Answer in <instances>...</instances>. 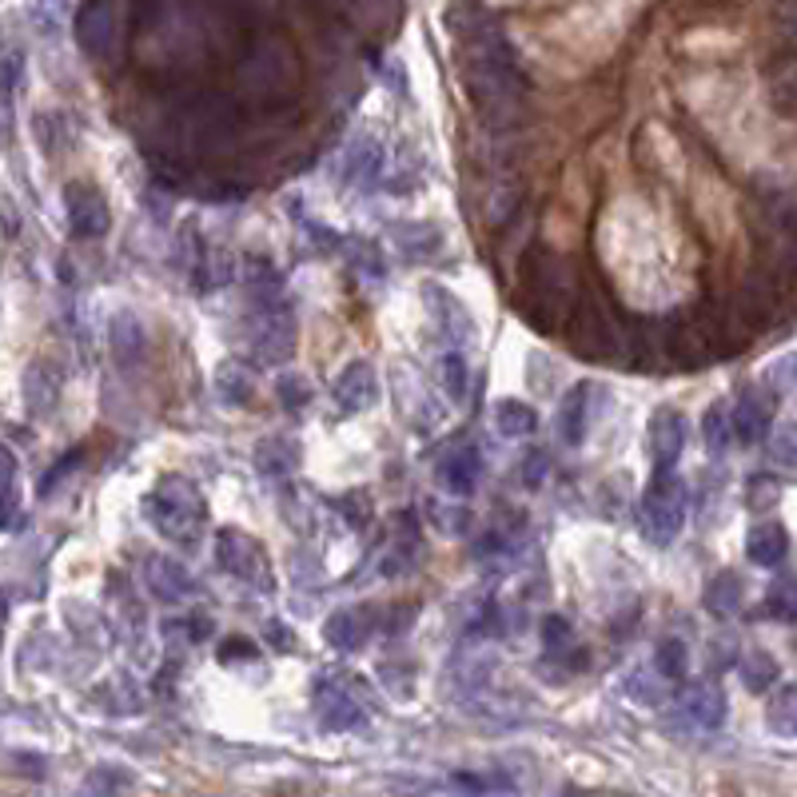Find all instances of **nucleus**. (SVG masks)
I'll list each match as a JSON object with an SVG mask.
<instances>
[{"label":"nucleus","instance_id":"a211bd4d","mask_svg":"<svg viewBox=\"0 0 797 797\" xmlns=\"http://www.w3.org/2000/svg\"><path fill=\"white\" fill-rule=\"evenodd\" d=\"M380 168H383V148L371 140V136H360V140L347 148V156H343V180L360 184V188L380 180Z\"/></svg>","mask_w":797,"mask_h":797},{"label":"nucleus","instance_id":"c85d7f7f","mask_svg":"<svg viewBox=\"0 0 797 797\" xmlns=\"http://www.w3.org/2000/svg\"><path fill=\"white\" fill-rule=\"evenodd\" d=\"M766 726L778 738H794L797 734V686H781L766 706Z\"/></svg>","mask_w":797,"mask_h":797},{"label":"nucleus","instance_id":"e433bc0d","mask_svg":"<svg viewBox=\"0 0 797 797\" xmlns=\"http://www.w3.org/2000/svg\"><path fill=\"white\" fill-rule=\"evenodd\" d=\"M471 511L466 506H435V527L446 534V539H459V534L471 531Z\"/></svg>","mask_w":797,"mask_h":797},{"label":"nucleus","instance_id":"58836bf2","mask_svg":"<svg viewBox=\"0 0 797 797\" xmlns=\"http://www.w3.org/2000/svg\"><path fill=\"white\" fill-rule=\"evenodd\" d=\"M164 634L168 638H188V646L191 642H204V638H211V622L208 618H184V622H164Z\"/></svg>","mask_w":797,"mask_h":797},{"label":"nucleus","instance_id":"de8ad7c7","mask_svg":"<svg viewBox=\"0 0 797 797\" xmlns=\"http://www.w3.org/2000/svg\"><path fill=\"white\" fill-rule=\"evenodd\" d=\"M17 72H20V57L9 52V60H4V92L9 96H12V88H17Z\"/></svg>","mask_w":797,"mask_h":797},{"label":"nucleus","instance_id":"4be33fe9","mask_svg":"<svg viewBox=\"0 0 797 797\" xmlns=\"http://www.w3.org/2000/svg\"><path fill=\"white\" fill-rule=\"evenodd\" d=\"M112 352L124 363H140L148 352V335H144V323L132 312H116L112 315Z\"/></svg>","mask_w":797,"mask_h":797},{"label":"nucleus","instance_id":"37998d69","mask_svg":"<svg viewBox=\"0 0 797 797\" xmlns=\"http://www.w3.org/2000/svg\"><path fill=\"white\" fill-rule=\"evenodd\" d=\"M77 463H80V451H68L65 463H57V466H52V471L45 475V483H40V494H52V491H57V483H60V479H68V471H72Z\"/></svg>","mask_w":797,"mask_h":797},{"label":"nucleus","instance_id":"cd10ccee","mask_svg":"<svg viewBox=\"0 0 797 797\" xmlns=\"http://www.w3.org/2000/svg\"><path fill=\"white\" fill-rule=\"evenodd\" d=\"M395 239L411 259H431L443 247V236L431 224H395Z\"/></svg>","mask_w":797,"mask_h":797},{"label":"nucleus","instance_id":"412c9836","mask_svg":"<svg viewBox=\"0 0 797 797\" xmlns=\"http://www.w3.org/2000/svg\"><path fill=\"white\" fill-rule=\"evenodd\" d=\"M57 398H60V371H52L48 363H32L29 375H24V403L37 415H52Z\"/></svg>","mask_w":797,"mask_h":797},{"label":"nucleus","instance_id":"c756f323","mask_svg":"<svg viewBox=\"0 0 797 797\" xmlns=\"http://www.w3.org/2000/svg\"><path fill=\"white\" fill-rule=\"evenodd\" d=\"M738 675H741V686H746L750 693H766L769 686L778 682V662H774L769 655H761V650H754V655L741 658Z\"/></svg>","mask_w":797,"mask_h":797},{"label":"nucleus","instance_id":"4468645a","mask_svg":"<svg viewBox=\"0 0 797 797\" xmlns=\"http://www.w3.org/2000/svg\"><path fill=\"white\" fill-rule=\"evenodd\" d=\"M77 37H80V48H85L88 57L105 60L108 52H112V45H116V17H112V9H108L105 0H96V4H88V9L80 12Z\"/></svg>","mask_w":797,"mask_h":797},{"label":"nucleus","instance_id":"c03bdc74","mask_svg":"<svg viewBox=\"0 0 797 797\" xmlns=\"http://www.w3.org/2000/svg\"><path fill=\"white\" fill-rule=\"evenodd\" d=\"M236 658H256V642H247V638H228V642L219 646V662H236Z\"/></svg>","mask_w":797,"mask_h":797},{"label":"nucleus","instance_id":"473e14b6","mask_svg":"<svg viewBox=\"0 0 797 797\" xmlns=\"http://www.w3.org/2000/svg\"><path fill=\"white\" fill-rule=\"evenodd\" d=\"M276 395H279V403H284L287 411H304L307 403H312L315 387L304 380V375H295V371H287V375H279Z\"/></svg>","mask_w":797,"mask_h":797},{"label":"nucleus","instance_id":"20e7f679","mask_svg":"<svg viewBox=\"0 0 797 797\" xmlns=\"http://www.w3.org/2000/svg\"><path fill=\"white\" fill-rule=\"evenodd\" d=\"M216 562L219 570H228L232 579L239 582H256L259 590H272V567H267V554L252 534L244 531H219L216 539Z\"/></svg>","mask_w":797,"mask_h":797},{"label":"nucleus","instance_id":"4c0bfd02","mask_svg":"<svg viewBox=\"0 0 797 797\" xmlns=\"http://www.w3.org/2000/svg\"><path fill=\"white\" fill-rule=\"evenodd\" d=\"M347 259H352V267H360V272H367V276H383V264L380 256H375V247L367 244V239H347Z\"/></svg>","mask_w":797,"mask_h":797},{"label":"nucleus","instance_id":"7c9ffc66","mask_svg":"<svg viewBox=\"0 0 797 797\" xmlns=\"http://www.w3.org/2000/svg\"><path fill=\"white\" fill-rule=\"evenodd\" d=\"M655 666L666 682H686V675H690V650H686L682 638H666V642L658 646Z\"/></svg>","mask_w":797,"mask_h":797},{"label":"nucleus","instance_id":"39448f33","mask_svg":"<svg viewBox=\"0 0 797 797\" xmlns=\"http://www.w3.org/2000/svg\"><path fill=\"white\" fill-rule=\"evenodd\" d=\"M256 323H252V352L259 363H279L292 355L295 347V319L287 304H267V307H252Z\"/></svg>","mask_w":797,"mask_h":797},{"label":"nucleus","instance_id":"6e6552de","mask_svg":"<svg viewBox=\"0 0 797 797\" xmlns=\"http://www.w3.org/2000/svg\"><path fill=\"white\" fill-rule=\"evenodd\" d=\"M646 446H650V463L655 471H675L686 446V419L675 407H658L646 431Z\"/></svg>","mask_w":797,"mask_h":797},{"label":"nucleus","instance_id":"dca6fc26","mask_svg":"<svg viewBox=\"0 0 797 797\" xmlns=\"http://www.w3.org/2000/svg\"><path fill=\"white\" fill-rule=\"evenodd\" d=\"M148 590L156 594V602L176 607V602H184V598L196 590V582H191V574L180 562L160 554V559H148Z\"/></svg>","mask_w":797,"mask_h":797},{"label":"nucleus","instance_id":"7ed1b4c3","mask_svg":"<svg viewBox=\"0 0 797 797\" xmlns=\"http://www.w3.org/2000/svg\"><path fill=\"white\" fill-rule=\"evenodd\" d=\"M312 702H315V718L327 726V730H360L363 726V706L352 693V686L343 682L335 670H323L312 682Z\"/></svg>","mask_w":797,"mask_h":797},{"label":"nucleus","instance_id":"f257e3e1","mask_svg":"<svg viewBox=\"0 0 797 797\" xmlns=\"http://www.w3.org/2000/svg\"><path fill=\"white\" fill-rule=\"evenodd\" d=\"M144 519L171 542H196L208 519V506L184 475H164L144 494Z\"/></svg>","mask_w":797,"mask_h":797},{"label":"nucleus","instance_id":"393cba45","mask_svg":"<svg viewBox=\"0 0 797 797\" xmlns=\"http://www.w3.org/2000/svg\"><path fill=\"white\" fill-rule=\"evenodd\" d=\"M766 92L778 112L797 116V60H778V65L769 68Z\"/></svg>","mask_w":797,"mask_h":797},{"label":"nucleus","instance_id":"2f4dec72","mask_svg":"<svg viewBox=\"0 0 797 797\" xmlns=\"http://www.w3.org/2000/svg\"><path fill=\"white\" fill-rule=\"evenodd\" d=\"M766 614L781 618V622H797V574L774 579V587L766 594Z\"/></svg>","mask_w":797,"mask_h":797},{"label":"nucleus","instance_id":"f704fd0d","mask_svg":"<svg viewBox=\"0 0 797 797\" xmlns=\"http://www.w3.org/2000/svg\"><path fill=\"white\" fill-rule=\"evenodd\" d=\"M542 646H547V655H567L570 646H574V630L562 614H547L542 618Z\"/></svg>","mask_w":797,"mask_h":797},{"label":"nucleus","instance_id":"6ab92c4d","mask_svg":"<svg viewBox=\"0 0 797 797\" xmlns=\"http://www.w3.org/2000/svg\"><path fill=\"white\" fill-rule=\"evenodd\" d=\"M256 466L264 471L267 479H287L295 475V466H299V443L284 435H267L264 443L256 446Z\"/></svg>","mask_w":797,"mask_h":797},{"label":"nucleus","instance_id":"a19ab883","mask_svg":"<svg viewBox=\"0 0 797 797\" xmlns=\"http://www.w3.org/2000/svg\"><path fill=\"white\" fill-rule=\"evenodd\" d=\"M774 459H778L781 466H794L797 471V423L778 431V439H774Z\"/></svg>","mask_w":797,"mask_h":797},{"label":"nucleus","instance_id":"9b49d317","mask_svg":"<svg viewBox=\"0 0 797 797\" xmlns=\"http://www.w3.org/2000/svg\"><path fill=\"white\" fill-rule=\"evenodd\" d=\"M435 479H439V486H443V491L459 494V499L475 494L479 491V479H483V459H479V446H471V443L451 446V451L439 459Z\"/></svg>","mask_w":797,"mask_h":797},{"label":"nucleus","instance_id":"49530a36","mask_svg":"<svg viewBox=\"0 0 797 797\" xmlns=\"http://www.w3.org/2000/svg\"><path fill=\"white\" fill-rule=\"evenodd\" d=\"M766 494L769 503H778V486H774V479H750V506H758V499Z\"/></svg>","mask_w":797,"mask_h":797},{"label":"nucleus","instance_id":"79ce46f5","mask_svg":"<svg viewBox=\"0 0 797 797\" xmlns=\"http://www.w3.org/2000/svg\"><path fill=\"white\" fill-rule=\"evenodd\" d=\"M340 506H343V511H352V514H343V519L352 522L355 531H360V527H367V519H371V503H367V494L352 491V494H347V499H340Z\"/></svg>","mask_w":797,"mask_h":797},{"label":"nucleus","instance_id":"ddd939ff","mask_svg":"<svg viewBox=\"0 0 797 797\" xmlns=\"http://www.w3.org/2000/svg\"><path fill=\"white\" fill-rule=\"evenodd\" d=\"M375 630H380V614H371L367 607L335 610V614L323 622V638H327L335 650H360Z\"/></svg>","mask_w":797,"mask_h":797},{"label":"nucleus","instance_id":"aec40b11","mask_svg":"<svg viewBox=\"0 0 797 797\" xmlns=\"http://www.w3.org/2000/svg\"><path fill=\"white\" fill-rule=\"evenodd\" d=\"M686 714L698 730H718L721 718H726V693L721 686L714 682H698L690 693H686Z\"/></svg>","mask_w":797,"mask_h":797},{"label":"nucleus","instance_id":"a878e982","mask_svg":"<svg viewBox=\"0 0 797 797\" xmlns=\"http://www.w3.org/2000/svg\"><path fill=\"white\" fill-rule=\"evenodd\" d=\"M494 427H499V435H506V439L534 435L539 415H534L527 403H519V398H499V403H494Z\"/></svg>","mask_w":797,"mask_h":797},{"label":"nucleus","instance_id":"423d86ee","mask_svg":"<svg viewBox=\"0 0 797 797\" xmlns=\"http://www.w3.org/2000/svg\"><path fill=\"white\" fill-rule=\"evenodd\" d=\"M65 216L68 228L77 239H100L112 228V211H108V199L100 196V188L85 180H72L65 188Z\"/></svg>","mask_w":797,"mask_h":797},{"label":"nucleus","instance_id":"b1692460","mask_svg":"<svg viewBox=\"0 0 797 797\" xmlns=\"http://www.w3.org/2000/svg\"><path fill=\"white\" fill-rule=\"evenodd\" d=\"M702 435H706V446H710L714 455H726V451H730V443L738 439V427H734V407L726 403V398H718V403L706 407Z\"/></svg>","mask_w":797,"mask_h":797},{"label":"nucleus","instance_id":"f3484780","mask_svg":"<svg viewBox=\"0 0 797 797\" xmlns=\"http://www.w3.org/2000/svg\"><path fill=\"white\" fill-rule=\"evenodd\" d=\"M746 554H750V562L761 570L781 567L789 554V534L781 531L778 522H758L750 531V539H746Z\"/></svg>","mask_w":797,"mask_h":797},{"label":"nucleus","instance_id":"9d476101","mask_svg":"<svg viewBox=\"0 0 797 797\" xmlns=\"http://www.w3.org/2000/svg\"><path fill=\"white\" fill-rule=\"evenodd\" d=\"M423 299H427L431 315L439 319V332H443V340L451 343V347H466V343H475V319H471V312H466V307L459 304L446 287L427 284L423 287Z\"/></svg>","mask_w":797,"mask_h":797},{"label":"nucleus","instance_id":"72a5a7b5","mask_svg":"<svg viewBox=\"0 0 797 797\" xmlns=\"http://www.w3.org/2000/svg\"><path fill=\"white\" fill-rule=\"evenodd\" d=\"M439 375H443V387H446V395L455 398H466V360H463V352L459 347H451V352L443 355V367H439Z\"/></svg>","mask_w":797,"mask_h":797},{"label":"nucleus","instance_id":"5701e85b","mask_svg":"<svg viewBox=\"0 0 797 797\" xmlns=\"http://www.w3.org/2000/svg\"><path fill=\"white\" fill-rule=\"evenodd\" d=\"M702 607L710 610L714 618L738 614V607H741V579L734 574V570H721V574H714L710 587L702 590Z\"/></svg>","mask_w":797,"mask_h":797},{"label":"nucleus","instance_id":"bb28decb","mask_svg":"<svg viewBox=\"0 0 797 797\" xmlns=\"http://www.w3.org/2000/svg\"><path fill=\"white\" fill-rule=\"evenodd\" d=\"M216 395L219 403H228V407H244L256 398V387H252V375H247L244 363H224L216 371Z\"/></svg>","mask_w":797,"mask_h":797},{"label":"nucleus","instance_id":"c9c22d12","mask_svg":"<svg viewBox=\"0 0 797 797\" xmlns=\"http://www.w3.org/2000/svg\"><path fill=\"white\" fill-rule=\"evenodd\" d=\"M0 463H4V527H17V514H20V486H17V459H12V451H4L0 455Z\"/></svg>","mask_w":797,"mask_h":797},{"label":"nucleus","instance_id":"ea45409f","mask_svg":"<svg viewBox=\"0 0 797 797\" xmlns=\"http://www.w3.org/2000/svg\"><path fill=\"white\" fill-rule=\"evenodd\" d=\"M547 471H551V455H547L542 446H531V455H527V463H522V483L539 486L542 479H547Z\"/></svg>","mask_w":797,"mask_h":797},{"label":"nucleus","instance_id":"a18cd8bd","mask_svg":"<svg viewBox=\"0 0 797 797\" xmlns=\"http://www.w3.org/2000/svg\"><path fill=\"white\" fill-rule=\"evenodd\" d=\"M267 638H272L276 650H295V634H292V627H284V622H267Z\"/></svg>","mask_w":797,"mask_h":797},{"label":"nucleus","instance_id":"1a4fd4ad","mask_svg":"<svg viewBox=\"0 0 797 797\" xmlns=\"http://www.w3.org/2000/svg\"><path fill=\"white\" fill-rule=\"evenodd\" d=\"M734 427H738V443L758 446L774 427V395L758 383H750L734 403Z\"/></svg>","mask_w":797,"mask_h":797},{"label":"nucleus","instance_id":"2eb2a0df","mask_svg":"<svg viewBox=\"0 0 797 797\" xmlns=\"http://www.w3.org/2000/svg\"><path fill=\"white\" fill-rule=\"evenodd\" d=\"M590 398H594V383H574L570 395L559 407V439L567 446H582L590 431Z\"/></svg>","mask_w":797,"mask_h":797},{"label":"nucleus","instance_id":"f8f14e48","mask_svg":"<svg viewBox=\"0 0 797 797\" xmlns=\"http://www.w3.org/2000/svg\"><path fill=\"white\" fill-rule=\"evenodd\" d=\"M375 398H380V380H375V371L371 363L355 360L340 371V380H335V403L340 411L347 415H360V411L375 407Z\"/></svg>","mask_w":797,"mask_h":797},{"label":"nucleus","instance_id":"f03ea898","mask_svg":"<svg viewBox=\"0 0 797 797\" xmlns=\"http://www.w3.org/2000/svg\"><path fill=\"white\" fill-rule=\"evenodd\" d=\"M638 522L655 547H670L678 539L686 522V483L675 471H655L642 503H638Z\"/></svg>","mask_w":797,"mask_h":797},{"label":"nucleus","instance_id":"0eeeda50","mask_svg":"<svg viewBox=\"0 0 797 797\" xmlns=\"http://www.w3.org/2000/svg\"><path fill=\"white\" fill-rule=\"evenodd\" d=\"M292 60L284 57V48L267 45V48H256L252 57H247V65L239 68V85H244L247 96H284V72H292Z\"/></svg>","mask_w":797,"mask_h":797}]
</instances>
